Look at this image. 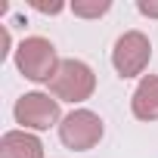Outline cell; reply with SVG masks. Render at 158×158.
<instances>
[{
	"label": "cell",
	"mask_w": 158,
	"mask_h": 158,
	"mask_svg": "<svg viewBox=\"0 0 158 158\" xmlns=\"http://www.w3.org/2000/svg\"><path fill=\"white\" fill-rule=\"evenodd\" d=\"M136 10L149 19H158V0H136Z\"/></svg>",
	"instance_id": "cell-10"
},
{
	"label": "cell",
	"mask_w": 158,
	"mask_h": 158,
	"mask_svg": "<svg viewBox=\"0 0 158 158\" xmlns=\"http://www.w3.org/2000/svg\"><path fill=\"white\" fill-rule=\"evenodd\" d=\"M16 124H22V130H50L53 124H62L59 118V99L50 93H25L16 99Z\"/></svg>",
	"instance_id": "cell-5"
},
{
	"label": "cell",
	"mask_w": 158,
	"mask_h": 158,
	"mask_svg": "<svg viewBox=\"0 0 158 158\" xmlns=\"http://www.w3.org/2000/svg\"><path fill=\"white\" fill-rule=\"evenodd\" d=\"M102 118L96 115V112H90V109H74V112H68L65 118H62V124H59V139H62V146L65 149H71V152H87V149H93L99 139H102Z\"/></svg>",
	"instance_id": "cell-3"
},
{
	"label": "cell",
	"mask_w": 158,
	"mask_h": 158,
	"mask_svg": "<svg viewBox=\"0 0 158 158\" xmlns=\"http://www.w3.org/2000/svg\"><path fill=\"white\" fill-rule=\"evenodd\" d=\"M31 6H34L37 13H47V16H56V13H62V10H65L62 0H50V3H47V0H31Z\"/></svg>",
	"instance_id": "cell-9"
},
{
	"label": "cell",
	"mask_w": 158,
	"mask_h": 158,
	"mask_svg": "<svg viewBox=\"0 0 158 158\" xmlns=\"http://www.w3.org/2000/svg\"><path fill=\"white\" fill-rule=\"evenodd\" d=\"M130 109L139 121H158V74H143L130 96Z\"/></svg>",
	"instance_id": "cell-7"
},
{
	"label": "cell",
	"mask_w": 158,
	"mask_h": 158,
	"mask_svg": "<svg viewBox=\"0 0 158 158\" xmlns=\"http://www.w3.org/2000/svg\"><path fill=\"white\" fill-rule=\"evenodd\" d=\"M93 90H96V74L81 59H62L59 71L50 81V96H56L59 102H71V106L90 99Z\"/></svg>",
	"instance_id": "cell-1"
},
{
	"label": "cell",
	"mask_w": 158,
	"mask_h": 158,
	"mask_svg": "<svg viewBox=\"0 0 158 158\" xmlns=\"http://www.w3.org/2000/svg\"><path fill=\"white\" fill-rule=\"evenodd\" d=\"M109 10H112V0H74L71 3V13L81 19H99Z\"/></svg>",
	"instance_id": "cell-8"
},
{
	"label": "cell",
	"mask_w": 158,
	"mask_h": 158,
	"mask_svg": "<svg viewBox=\"0 0 158 158\" xmlns=\"http://www.w3.org/2000/svg\"><path fill=\"white\" fill-rule=\"evenodd\" d=\"M59 62L62 59L56 56V47L47 37H25L16 47V68L34 84H50L59 71Z\"/></svg>",
	"instance_id": "cell-2"
},
{
	"label": "cell",
	"mask_w": 158,
	"mask_h": 158,
	"mask_svg": "<svg viewBox=\"0 0 158 158\" xmlns=\"http://www.w3.org/2000/svg\"><path fill=\"white\" fill-rule=\"evenodd\" d=\"M0 158H44V143L28 130H6L0 136Z\"/></svg>",
	"instance_id": "cell-6"
},
{
	"label": "cell",
	"mask_w": 158,
	"mask_h": 158,
	"mask_svg": "<svg viewBox=\"0 0 158 158\" xmlns=\"http://www.w3.org/2000/svg\"><path fill=\"white\" fill-rule=\"evenodd\" d=\"M149 59H152V40L143 31H124L115 40L112 65H115V71L121 77H139L146 71Z\"/></svg>",
	"instance_id": "cell-4"
}]
</instances>
